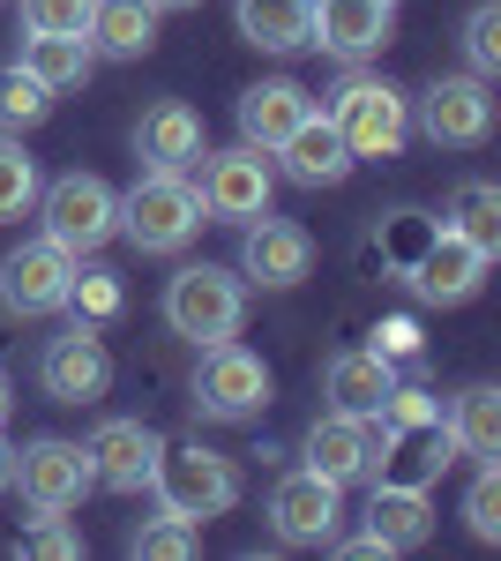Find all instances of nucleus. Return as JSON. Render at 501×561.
I'll list each match as a JSON object with an SVG mask.
<instances>
[{
    "label": "nucleus",
    "instance_id": "f257e3e1",
    "mask_svg": "<svg viewBox=\"0 0 501 561\" xmlns=\"http://www.w3.org/2000/svg\"><path fill=\"white\" fill-rule=\"evenodd\" d=\"M150 494H158L166 517L203 531L209 517H225V510L240 502V465H232L225 449H209V442H180V449H158Z\"/></svg>",
    "mask_w": 501,
    "mask_h": 561
},
{
    "label": "nucleus",
    "instance_id": "f03ea898",
    "mask_svg": "<svg viewBox=\"0 0 501 561\" xmlns=\"http://www.w3.org/2000/svg\"><path fill=\"white\" fill-rule=\"evenodd\" d=\"M240 314H248V277L225 270V262H187L166 277V330L187 345H217V337H240Z\"/></svg>",
    "mask_w": 501,
    "mask_h": 561
},
{
    "label": "nucleus",
    "instance_id": "7ed1b4c3",
    "mask_svg": "<svg viewBox=\"0 0 501 561\" xmlns=\"http://www.w3.org/2000/svg\"><path fill=\"white\" fill-rule=\"evenodd\" d=\"M203 225L209 217H203V195H195L187 173H158V165H150V173L121 195V232L143 255H180Z\"/></svg>",
    "mask_w": 501,
    "mask_h": 561
},
{
    "label": "nucleus",
    "instance_id": "20e7f679",
    "mask_svg": "<svg viewBox=\"0 0 501 561\" xmlns=\"http://www.w3.org/2000/svg\"><path fill=\"white\" fill-rule=\"evenodd\" d=\"M330 128L344 135L352 158H397L412 142V98L382 76H344L330 90Z\"/></svg>",
    "mask_w": 501,
    "mask_h": 561
},
{
    "label": "nucleus",
    "instance_id": "39448f33",
    "mask_svg": "<svg viewBox=\"0 0 501 561\" xmlns=\"http://www.w3.org/2000/svg\"><path fill=\"white\" fill-rule=\"evenodd\" d=\"M38 217H45V240H60L68 255L83 262L121 232V195L98 173H60L38 187Z\"/></svg>",
    "mask_w": 501,
    "mask_h": 561
},
{
    "label": "nucleus",
    "instance_id": "423d86ee",
    "mask_svg": "<svg viewBox=\"0 0 501 561\" xmlns=\"http://www.w3.org/2000/svg\"><path fill=\"white\" fill-rule=\"evenodd\" d=\"M262 404H270V367H262V352L232 345V337L203 345V367H195V420L232 427V420H254Z\"/></svg>",
    "mask_w": 501,
    "mask_h": 561
},
{
    "label": "nucleus",
    "instance_id": "0eeeda50",
    "mask_svg": "<svg viewBox=\"0 0 501 561\" xmlns=\"http://www.w3.org/2000/svg\"><path fill=\"white\" fill-rule=\"evenodd\" d=\"M412 128L434 150H479L494 135V90H487V76H434L412 113Z\"/></svg>",
    "mask_w": 501,
    "mask_h": 561
},
{
    "label": "nucleus",
    "instance_id": "6e6552de",
    "mask_svg": "<svg viewBox=\"0 0 501 561\" xmlns=\"http://www.w3.org/2000/svg\"><path fill=\"white\" fill-rule=\"evenodd\" d=\"M15 486H23L31 510H53V517L83 510V494L98 486L90 479V449L83 442H60V434H38L31 449H15Z\"/></svg>",
    "mask_w": 501,
    "mask_h": 561
},
{
    "label": "nucleus",
    "instance_id": "1a4fd4ad",
    "mask_svg": "<svg viewBox=\"0 0 501 561\" xmlns=\"http://www.w3.org/2000/svg\"><path fill=\"white\" fill-rule=\"evenodd\" d=\"M38 389L53 397V404H98V397L113 389V352H105V337H98L90 322L60 330V337H45Z\"/></svg>",
    "mask_w": 501,
    "mask_h": 561
},
{
    "label": "nucleus",
    "instance_id": "9d476101",
    "mask_svg": "<svg viewBox=\"0 0 501 561\" xmlns=\"http://www.w3.org/2000/svg\"><path fill=\"white\" fill-rule=\"evenodd\" d=\"M68 277H76V255L38 232V240H23L15 255L0 262V307L8 314H31V322L38 314H60L68 307Z\"/></svg>",
    "mask_w": 501,
    "mask_h": 561
},
{
    "label": "nucleus",
    "instance_id": "9b49d317",
    "mask_svg": "<svg viewBox=\"0 0 501 561\" xmlns=\"http://www.w3.org/2000/svg\"><path fill=\"white\" fill-rule=\"evenodd\" d=\"M337 517H344V486L322 479V472H307V465L270 486V531H277L285 547H330Z\"/></svg>",
    "mask_w": 501,
    "mask_h": 561
},
{
    "label": "nucleus",
    "instance_id": "f8f14e48",
    "mask_svg": "<svg viewBox=\"0 0 501 561\" xmlns=\"http://www.w3.org/2000/svg\"><path fill=\"white\" fill-rule=\"evenodd\" d=\"M270 165H262V150H203V217H217V225H248V217L270 210Z\"/></svg>",
    "mask_w": 501,
    "mask_h": 561
},
{
    "label": "nucleus",
    "instance_id": "ddd939ff",
    "mask_svg": "<svg viewBox=\"0 0 501 561\" xmlns=\"http://www.w3.org/2000/svg\"><path fill=\"white\" fill-rule=\"evenodd\" d=\"M487 270H494V255H487V248H471L464 232L442 225V232L419 248V262L405 270V285H412L426 307H464L479 285H487Z\"/></svg>",
    "mask_w": 501,
    "mask_h": 561
},
{
    "label": "nucleus",
    "instance_id": "4468645a",
    "mask_svg": "<svg viewBox=\"0 0 501 561\" xmlns=\"http://www.w3.org/2000/svg\"><path fill=\"white\" fill-rule=\"evenodd\" d=\"M83 449H90V479H98L105 494H143V486H150V472H158L166 434L150 427V420H105Z\"/></svg>",
    "mask_w": 501,
    "mask_h": 561
},
{
    "label": "nucleus",
    "instance_id": "2eb2a0df",
    "mask_svg": "<svg viewBox=\"0 0 501 561\" xmlns=\"http://www.w3.org/2000/svg\"><path fill=\"white\" fill-rule=\"evenodd\" d=\"M315 270V240H307V225L293 217H248V240H240V277L262 285V293H285Z\"/></svg>",
    "mask_w": 501,
    "mask_h": 561
},
{
    "label": "nucleus",
    "instance_id": "dca6fc26",
    "mask_svg": "<svg viewBox=\"0 0 501 561\" xmlns=\"http://www.w3.org/2000/svg\"><path fill=\"white\" fill-rule=\"evenodd\" d=\"M397 38V8L389 0H315V31L307 45H322L337 60H367Z\"/></svg>",
    "mask_w": 501,
    "mask_h": 561
},
{
    "label": "nucleus",
    "instance_id": "f3484780",
    "mask_svg": "<svg viewBox=\"0 0 501 561\" xmlns=\"http://www.w3.org/2000/svg\"><path fill=\"white\" fill-rule=\"evenodd\" d=\"M307 113H315V105H307V90H299L293 76H270V83L240 90V142L262 150V158H277V142H285Z\"/></svg>",
    "mask_w": 501,
    "mask_h": 561
},
{
    "label": "nucleus",
    "instance_id": "a211bd4d",
    "mask_svg": "<svg viewBox=\"0 0 501 561\" xmlns=\"http://www.w3.org/2000/svg\"><path fill=\"white\" fill-rule=\"evenodd\" d=\"M277 158H285V180L299 187H337V180H352V150H344V135L330 128V113H307L285 142H277Z\"/></svg>",
    "mask_w": 501,
    "mask_h": 561
},
{
    "label": "nucleus",
    "instance_id": "6ab92c4d",
    "mask_svg": "<svg viewBox=\"0 0 501 561\" xmlns=\"http://www.w3.org/2000/svg\"><path fill=\"white\" fill-rule=\"evenodd\" d=\"M135 158H143V165H158V173L195 165V158H203V113H195V105H180V98L150 105V113L135 121Z\"/></svg>",
    "mask_w": 501,
    "mask_h": 561
},
{
    "label": "nucleus",
    "instance_id": "aec40b11",
    "mask_svg": "<svg viewBox=\"0 0 501 561\" xmlns=\"http://www.w3.org/2000/svg\"><path fill=\"white\" fill-rule=\"evenodd\" d=\"M367 531L382 539V554H412V547H426V531H434V502H426V486L375 479V494H367Z\"/></svg>",
    "mask_w": 501,
    "mask_h": 561
},
{
    "label": "nucleus",
    "instance_id": "412c9836",
    "mask_svg": "<svg viewBox=\"0 0 501 561\" xmlns=\"http://www.w3.org/2000/svg\"><path fill=\"white\" fill-rule=\"evenodd\" d=\"M299 465L307 472L337 479V486H352V479L367 472V434H360V412H322L307 442H299Z\"/></svg>",
    "mask_w": 501,
    "mask_h": 561
},
{
    "label": "nucleus",
    "instance_id": "4be33fe9",
    "mask_svg": "<svg viewBox=\"0 0 501 561\" xmlns=\"http://www.w3.org/2000/svg\"><path fill=\"white\" fill-rule=\"evenodd\" d=\"M90 53L105 60H143L158 45V8L150 0H90Z\"/></svg>",
    "mask_w": 501,
    "mask_h": 561
},
{
    "label": "nucleus",
    "instance_id": "5701e85b",
    "mask_svg": "<svg viewBox=\"0 0 501 561\" xmlns=\"http://www.w3.org/2000/svg\"><path fill=\"white\" fill-rule=\"evenodd\" d=\"M322 389H330V404L337 412H375L382 397L397 389V367L382 359V352H337L330 367H322Z\"/></svg>",
    "mask_w": 501,
    "mask_h": 561
},
{
    "label": "nucleus",
    "instance_id": "b1692460",
    "mask_svg": "<svg viewBox=\"0 0 501 561\" xmlns=\"http://www.w3.org/2000/svg\"><path fill=\"white\" fill-rule=\"evenodd\" d=\"M232 23H240V38L262 45V53H299L307 31H315V0H240Z\"/></svg>",
    "mask_w": 501,
    "mask_h": 561
},
{
    "label": "nucleus",
    "instance_id": "393cba45",
    "mask_svg": "<svg viewBox=\"0 0 501 561\" xmlns=\"http://www.w3.org/2000/svg\"><path fill=\"white\" fill-rule=\"evenodd\" d=\"M442 427H449V442H457L471 465H494V457H501V389L494 382L464 389L457 404L442 412Z\"/></svg>",
    "mask_w": 501,
    "mask_h": 561
},
{
    "label": "nucleus",
    "instance_id": "a878e982",
    "mask_svg": "<svg viewBox=\"0 0 501 561\" xmlns=\"http://www.w3.org/2000/svg\"><path fill=\"white\" fill-rule=\"evenodd\" d=\"M15 60H23L53 98H60V90H83L90 68H98L90 38H53V31H23V53H15Z\"/></svg>",
    "mask_w": 501,
    "mask_h": 561
},
{
    "label": "nucleus",
    "instance_id": "bb28decb",
    "mask_svg": "<svg viewBox=\"0 0 501 561\" xmlns=\"http://www.w3.org/2000/svg\"><path fill=\"white\" fill-rule=\"evenodd\" d=\"M442 225L464 232L471 248L501 255V187H494V180H464L457 195H449V217H442Z\"/></svg>",
    "mask_w": 501,
    "mask_h": 561
},
{
    "label": "nucleus",
    "instance_id": "cd10ccee",
    "mask_svg": "<svg viewBox=\"0 0 501 561\" xmlns=\"http://www.w3.org/2000/svg\"><path fill=\"white\" fill-rule=\"evenodd\" d=\"M68 307H76V322H90V330H105L113 314L127 307V285H121V270H105V262H76V277H68Z\"/></svg>",
    "mask_w": 501,
    "mask_h": 561
},
{
    "label": "nucleus",
    "instance_id": "c85d7f7f",
    "mask_svg": "<svg viewBox=\"0 0 501 561\" xmlns=\"http://www.w3.org/2000/svg\"><path fill=\"white\" fill-rule=\"evenodd\" d=\"M434 232H442L434 217H419V210H389V217L375 225V255H382V270H389V277H405V270L419 262V248H426Z\"/></svg>",
    "mask_w": 501,
    "mask_h": 561
},
{
    "label": "nucleus",
    "instance_id": "c756f323",
    "mask_svg": "<svg viewBox=\"0 0 501 561\" xmlns=\"http://www.w3.org/2000/svg\"><path fill=\"white\" fill-rule=\"evenodd\" d=\"M45 113H53V90L15 60V68H0V135H23V128H38Z\"/></svg>",
    "mask_w": 501,
    "mask_h": 561
},
{
    "label": "nucleus",
    "instance_id": "7c9ffc66",
    "mask_svg": "<svg viewBox=\"0 0 501 561\" xmlns=\"http://www.w3.org/2000/svg\"><path fill=\"white\" fill-rule=\"evenodd\" d=\"M38 187H45V180H38V158H31L15 135H0V225L31 210V203H38Z\"/></svg>",
    "mask_w": 501,
    "mask_h": 561
},
{
    "label": "nucleus",
    "instance_id": "2f4dec72",
    "mask_svg": "<svg viewBox=\"0 0 501 561\" xmlns=\"http://www.w3.org/2000/svg\"><path fill=\"white\" fill-rule=\"evenodd\" d=\"M375 420L389 434H419V427H442V397L434 389H419V382H397L389 397L375 404Z\"/></svg>",
    "mask_w": 501,
    "mask_h": 561
},
{
    "label": "nucleus",
    "instance_id": "473e14b6",
    "mask_svg": "<svg viewBox=\"0 0 501 561\" xmlns=\"http://www.w3.org/2000/svg\"><path fill=\"white\" fill-rule=\"evenodd\" d=\"M464 60L471 76H501V0H479L464 15Z\"/></svg>",
    "mask_w": 501,
    "mask_h": 561
},
{
    "label": "nucleus",
    "instance_id": "72a5a7b5",
    "mask_svg": "<svg viewBox=\"0 0 501 561\" xmlns=\"http://www.w3.org/2000/svg\"><path fill=\"white\" fill-rule=\"evenodd\" d=\"M464 524H471V539H487V547L501 539V457H494V465H479L471 494H464Z\"/></svg>",
    "mask_w": 501,
    "mask_h": 561
},
{
    "label": "nucleus",
    "instance_id": "f704fd0d",
    "mask_svg": "<svg viewBox=\"0 0 501 561\" xmlns=\"http://www.w3.org/2000/svg\"><path fill=\"white\" fill-rule=\"evenodd\" d=\"M127 547H135L143 561H187V554H195V524H180V517H166V510H158V517L143 524Z\"/></svg>",
    "mask_w": 501,
    "mask_h": 561
},
{
    "label": "nucleus",
    "instance_id": "c9c22d12",
    "mask_svg": "<svg viewBox=\"0 0 501 561\" xmlns=\"http://www.w3.org/2000/svg\"><path fill=\"white\" fill-rule=\"evenodd\" d=\"M23 31L83 38V31H90V0H23Z\"/></svg>",
    "mask_w": 501,
    "mask_h": 561
},
{
    "label": "nucleus",
    "instance_id": "e433bc0d",
    "mask_svg": "<svg viewBox=\"0 0 501 561\" xmlns=\"http://www.w3.org/2000/svg\"><path fill=\"white\" fill-rule=\"evenodd\" d=\"M23 554H31V561H83V539L53 517V510H38V524L23 531Z\"/></svg>",
    "mask_w": 501,
    "mask_h": 561
},
{
    "label": "nucleus",
    "instance_id": "4c0bfd02",
    "mask_svg": "<svg viewBox=\"0 0 501 561\" xmlns=\"http://www.w3.org/2000/svg\"><path fill=\"white\" fill-rule=\"evenodd\" d=\"M367 352H382L389 367H419L426 337H419V322H412V314H382V322H375V345H367Z\"/></svg>",
    "mask_w": 501,
    "mask_h": 561
},
{
    "label": "nucleus",
    "instance_id": "58836bf2",
    "mask_svg": "<svg viewBox=\"0 0 501 561\" xmlns=\"http://www.w3.org/2000/svg\"><path fill=\"white\" fill-rule=\"evenodd\" d=\"M8 486H15V442L0 434V494H8Z\"/></svg>",
    "mask_w": 501,
    "mask_h": 561
},
{
    "label": "nucleus",
    "instance_id": "ea45409f",
    "mask_svg": "<svg viewBox=\"0 0 501 561\" xmlns=\"http://www.w3.org/2000/svg\"><path fill=\"white\" fill-rule=\"evenodd\" d=\"M150 8H158V15H166V8H203V0H150Z\"/></svg>",
    "mask_w": 501,
    "mask_h": 561
},
{
    "label": "nucleus",
    "instance_id": "a19ab883",
    "mask_svg": "<svg viewBox=\"0 0 501 561\" xmlns=\"http://www.w3.org/2000/svg\"><path fill=\"white\" fill-rule=\"evenodd\" d=\"M0 427H8V375H0Z\"/></svg>",
    "mask_w": 501,
    "mask_h": 561
},
{
    "label": "nucleus",
    "instance_id": "79ce46f5",
    "mask_svg": "<svg viewBox=\"0 0 501 561\" xmlns=\"http://www.w3.org/2000/svg\"><path fill=\"white\" fill-rule=\"evenodd\" d=\"M389 8H397V0H389Z\"/></svg>",
    "mask_w": 501,
    "mask_h": 561
}]
</instances>
